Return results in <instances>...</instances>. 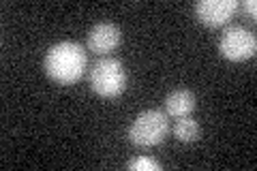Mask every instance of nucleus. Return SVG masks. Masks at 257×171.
Returning <instances> with one entry per match:
<instances>
[{
  "label": "nucleus",
  "mask_w": 257,
  "mask_h": 171,
  "mask_svg": "<svg viewBox=\"0 0 257 171\" xmlns=\"http://www.w3.org/2000/svg\"><path fill=\"white\" fill-rule=\"evenodd\" d=\"M240 9L238 0H199L195 5V15L206 26H225Z\"/></svg>",
  "instance_id": "obj_5"
},
{
  "label": "nucleus",
  "mask_w": 257,
  "mask_h": 171,
  "mask_svg": "<svg viewBox=\"0 0 257 171\" xmlns=\"http://www.w3.org/2000/svg\"><path fill=\"white\" fill-rule=\"evenodd\" d=\"M43 67L54 81H58L62 86H71L84 77L88 56L77 41H60L47 50Z\"/></svg>",
  "instance_id": "obj_1"
},
{
  "label": "nucleus",
  "mask_w": 257,
  "mask_h": 171,
  "mask_svg": "<svg viewBox=\"0 0 257 171\" xmlns=\"http://www.w3.org/2000/svg\"><path fill=\"white\" fill-rule=\"evenodd\" d=\"M131 171H159L161 165L155 160V158H150V156H135L133 160H128V165H126Z\"/></svg>",
  "instance_id": "obj_9"
},
{
  "label": "nucleus",
  "mask_w": 257,
  "mask_h": 171,
  "mask_svg": "<svg viewBox=\"0 0 257 171\" xmlns=\"http://www.w3.org/2000/svg\"><path fill=\"white\" fill-rule=\"evenodd\" d=\"M90 88L103 99H116L126 90L124 64L114 56H103L90 71Z\"/></svg>",
  "instance_id": "obj_3"
},
{
  "label": "nucleus",
  "mask_w": 257,
  "mask_h": 171,
  "mask_svg": "<svg viewBox=\"0 0 257 171\" xmlns=\"http://www.w3.org/2000/svg\"><path fill=\"white\" fill-rule=\"evenodd\" d=\"M174 135L178 137V141H184V143H193L202 137V126L197 124V120H193L191 116H184V118H178L174 124Z\"/></svg>",
  "instance_id": "obj_8"
},
{
  "label": "nucleus",
  "mask_w": 257,
  "mask_h": 171,
  "mask_svg": "<svg viewBox=\"0 0 257 171\" xmlns=\"http://www.w3.org/2000/svg\"><path fill=\"white\" fill-rule=\"evenodd\" d=\"M257 50V39L251 30H246L242 26H229L223 30V35L219 39V52L223 58H227L231 62H242L255 56Z\"/></svg>",
  "instance_id": "obj_4"
},
{
  "label": "nucleus",
  "mask_w": 257,
  "mask_h": 171,
  "mask_svg": "<svg viewBox=\"0 0 257 171\" xmlns=\"http://www.w3.org/2000/svg\"><path fill=\"white\" fill-rule=\"evenodd\" d=\"M167 133H170V122L163 109H146L135 116L128 126V141L140 145V148H155L163 143Z\"/></svg>",
  "instance_id": "obj_2"
},
{
  "label": "nucleus",
  "mask_w": 257,
  "mask_h": 171,
  "mask_svg": "<svg viewBox=\"0 0 257 171\" xmlns=\"http://www.w3.org/2000/svg\"><path fill=\"white\" fill-rule=\"evenodd\" d=\"M242 9H244L248 15H251V18H255V15H257V3H255V0H244V3H242Z\"/></svg>",
  "instance_id": "obj_10"
},
{
  "label": "nucleus",
  "mask_w": 257,
  "mask_h": 171,
  "mask_svg": "<svg viewBox=\"0 0 257 171\" xmlns=\"http://www.w3.org/2000/svg\"><path fill=\"white\" fill-rule=\"evenodd\" d=\"M120 43H122V32L111 22H99L88 30L86 45H88V50L99 56L111 54Z\"/></svg>",
  "instance_id": "obj_6"
},
{
  "label": "nucleus",
  "mask_w": 257,
  "mask_h": 171,
  "mask_svg": "<svg viewBox=\"0 0 257 171\" xmlns=\"http://www.w3.org/2000/svg\"><path fill=\"white\" fill-rule=\"evenodd\" d=\"M195 94L187 88H176L170 94L165 96V113L172 118H184V116H191L193 109H195Z\"/></svg>",
  "instance_id": "obj_7"
}]
</instances>
